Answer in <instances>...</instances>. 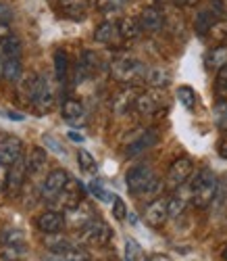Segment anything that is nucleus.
<instances>
[{
    "label": "nucleus",
    "mask_w": 227,
    "mask_h": 261,
    "mask_svg": "<svg viewBox=\"0 0 227 261\" xmlns=\"http://www.w3.org/2000/svg\"><path fill=\"white\" fill-rule=\"evenodd\" d=\"M125 184L129 188V192L133 197H144L150 199L154 194H158V190L163 188L161 180L156 178V173L148 167V165H135L127 171L125 176Z\"/></svg>",
    "instance_id": "f257e3e1"
},
{
    "label": "nucleus",
    "mask_w": 227,
    "mask_h": 261,
    "mask_svg": "<svg viewBox=\"0 0 227 261\" xmlns=\"http://www.w3.org/2000/svg\"><path fill=\"white\" fill-rule=\"evenodd\" d=\"M190 186H192V205L198 209H207L217 199L219 180L211 169L198 171L194 176V180L190 182Z\"/></svg>",
    "instance_id": "f03ea898"
},
{
    "label": "nucleus",
    "mask_w": 227,
    "mask_h": 261,
    "mask_svg": "<svg viewBox=\"0 0 227 261\" xmlns=\"http://www.w3.org/2000/svg\"><path fill=\"white\" fill-rule=\"evenodd\" d=\"M110 75L115 77L119 84L135 86L140 80L146 77V67L144 63L133 57V55H119L115 61L110 63Z\"/></svg>",
    "instance_id": "7ed1b4c3"
},
{
    "label": "nucleus",
    "mask_w": 227,
    "mask_h": 261,
    "mask_svg": "<svg viewBox=\"0 0 227 261\" xmlns=\"http://www.w3.org/2000/svg\"><path fill=\"white\" fill-rule=\"evenodd\" d=\"M0 257H3V261H27L30 251L23 230L19 228L0 230Z\"/></svg>",
    "instance_id": "20e7f679"
},
{
    "label": "nucleus",
    "mask_w": 227,
    "mask_h": 261,
    "mask_svg": "<svg viewBox=\"0 0 227 261\" xmlns=\"http://www.w3.org/2000/svg\"><path fill=\"white\" fill-rule=\"evenodd\" d=\"M110 236H112V230L108 228L106 222L98 220V217H94L92 222H88L86 226L79 228V236H77V241L86 243V245H96V247H102L110 241Z\"/></svg>",
    "instance_id": "39448f33"
},
{
    "label": "nucleus",
    "mask_w": 227,
    "mask_h": 261,
    "mask_svg": "<svg viewBox=\"0 0 227 261\" xmlns=\"http://www.w3.org/2000/svg\"><path fill=\"white\" fill-rule=\"evenodd\" d=\"M32 105H34V111L42 113V115L48 113L54 107V88H52V82L48 75H38V86H36Z\"/></svg>",
    "instance_id": "423d86ee"
},
{
    "label": "nucleus",
    "mask_w": 227,
    "mask_h": 261,
    "mask_svg": "<svg viewBox=\"0 0 227 261\" xmlns=\"http://www.w3.org/2000/svg\"><path fill=\"white\" fill-rule=\"evenodd\" d=\"M69 173H67L65 169H52L46 180H44L42 184V199L46 201V203H52L59 194L65 190V186L69 184Z\"/></svg>",
    "instance_id": "0eeeda50"
},
{
    "label": "nucleus",
    "mask_w": 227,
    "mask_h": 261,
    "mask_svg": "<svg viewBox=\"0 0 227 261\" xmlns=\"http://www.w3.org/2000/svg\"><path fill=\"white\" fill-rule=\"evenodd\" d=\"M192 171H194V163H192V159H188V157H179V159L173 161L171 167H169V173H167V186H169L171 190L179 188L181 184H186V182H188V178L192 176Z\"/></svg>",
    "instance_id": "6e6552de"
},
{
    "label": "nucleus",
    "mask_w": 227,
    "mask_h": 261,
    "mask_svg": "<svg viewBox=\"0 0 227 261\" xmlns=\"http://www.w3.org/2000/svg\"><path fill=\"white\" fill-rule=\"evenodd\" d=\"M163 105H165V96H163V92L158 88L146 90V92L138 94V98H135V109H138V113H142V115L156 113Z\"/></svg>",
    "instance_id": "1a4fd4ad"
},
{
    "label": "nucleus",
    "mask_w": 227,
    "mask_h": 261,
    "mask_svg": "<svg viewBox=\"0 0 227 261\" xmlns=\"http://www.w3.org/2000/svg\"><path fill=\"white\" fill-rule=\"evenodd\" d=\"M94 207L90 205L88 201H79L77 205H73L71 209H67L65 211V220H67V224L69 226H73V228H81V226H86L88 222H92L94 220Z\"/></svg>",
    "instance_id": "9d476101"
},
{
    "label": "nucleus",
    "mask_w": 227,
    "mask_h": 261,
    "mask_svg": "<svg viewBox=\"0 0 227 261\" xmlns=\"http://www.w3.org/2000/svg\"><path fill=\"white\" fill-rule=\"evenodd\" d=\"M158 140V134L154 132V129H144V132H138L127 144H125V155L127 157H133V155H140L144 153V150L152 148Z\"/></svg>",
    "instance_id": "9b49d317"
},
{
    "label": "nucleus",
    "mask_w": 227,
    "mask_h": 261,
    "mask_svg": "<svg viewBox=\"0 0 227 261\" xmlns=\"http://www.w3.org/2000/svg\"><path fill=\"white\" fill-rule=\"evenodd\" d=\"M144 220H146V224L152 226V228L165 226V222L169 220V201H165V199L152 201V203L146 207V211H144Z\"/></svg>",
    "instance_id": "f8f14e48"
},
{
    "label": "nucleus",
    "mask_w": 227,
    "mask_h": 261,
    "mask_svg": "<svg viewBox=\"0 0 227 261\" xmlns=\"http://www.w3.org/2000/svg\"><path fill=\"white\" fill-rule=\"evenodd\" d=\"M21 148H23V142H21L17 136L0 138V165L11 167L21 157Z\"/></svg>",
    "instance_id": "ddd939ff"
},
{
    "label": "nucleus",
    "mask_w": 227,
    "mask_h": 261,
    "mask_svg": "<svg viewBox=\"0 0 227 261\" xmlns=\"http://www.w3.org/2000/svg\"><path fill=\"white\" fill-rule=\"evenodd\" d=\"M192 201V186L186 182L181 184L179 188L173 190L171 199H169V217H179L181 213L186 211V207Z\"/></svg>",
    "instance_id": "4468645a"
},
{
    "label": "nucleus",
    "mask_w": 227,
    "mask_h": 261,
    "mask_svg": "<svg viewBox=\"0 0 227 261\" xmlns=\"http://www.w3.org/2000/svg\"><path fill=\"white\" fill-rule=\"evenodd\" d=\"M67 220H65V215L61 211H46V213H42L38 220H36V226L40 232L44 234H56V232H63Z\"/></svg>",
    "instance_id": "2eb2a0df"
},
{
    "label": "nucleus",
    "mask_w": 227,
    "mask_h": 261,
    "mask_svg": "<svg viewBox=\"0 0 227 261\" xmlns=\"http://www.w3.org/2000/svg\"><path fill=\"white\" fill-rule=\"evenodd\" d=\"M138 21H140V25H142V32H148V34L161 32L165 28V15H163V11H158L156 7L144 9L140 13Z\"/></svg>",
    "instance_id": "dca6fc26"
},
{
    "label": "nucleus",
    "mask_w": 227,
    "mask_h": 261,
    "mask_svg": "<svg viewBox=\"0 0 227 261\" xmlns=\"http://www.w3.org/2000/svg\"><path fill=\"white\" fill-rule=\"evenodd\" d=\"M27 176V163L23 157H19L11 167H9V184H7V192L9 194H17L23 186V180Z\"/></svg>",
    "instance_id": "f3484780"
},
{
    "label": "nucleus",
    "mask_w": 227,
    "mask_h": 261,
    "mask_svg": "<svg viewBox=\"0 0 227 261\" xmlns=\"http://www.w3.org/2000/svg\"><path fill=\"white\" fill-rule=\"evenodd\" d=\"M81 192H83L81 184H79L77 180H69V184H67L65 190L54 199V203L67 211V209H71L73 205H77L79 201H83V199H81Z\"/></svg>",
    "instance_id": "a211bd4d"
},
{
    "label": "nucleus",
    "mask_w": 227,
    "mask_h": 261,
    "mask_svg": "<svg viewBox=\"0 0 227 261\" xmlns=\"http://www.w3.org/2000/svg\"><path fill=\"white\" fill-rule=\"evenodd\" d=\"M135 98H138V92L133 90V86L121 90L119 94H115V98H112V113L119 115V117L127 115L131 109L135 107Z\"/></svg>",
    "instance_id": "6ab92c4d"
},
{
    "label": "nucleus",
    "mask_w": 227,
    "mask_h": 261,
    "mask_svg": "<svg viewBox=\"0 0 227 261\" xmlns=\"http://www.w3.org/2000/svg\"><path fill=\"white\" fill-rule=\"evenodd\" d=\"M27 163V176H38V173L46 167L48 163V153H46V148H42V146H34L30 150V155L25 159Z\"/></svg>",
    "instance_id": "aec40b11"
},
{
    "label": "nucleus",
    "mask_w": 227,
    "mask_h": 261,
    "mask_svg": "<svg viewBox=\"0 0 227 261\" xmlns=\"http://www.w3.org/2000/svg\"><path fill=\"white\" fill-rule=\"evenodd\" d=\"M63 117H65V121H69V123H73V125H79V123H83V115H86V111H83V105L79 102V100H75V98H67L65 102H63Z\"/></svg>",
    "instance_id": "412c9836"
},
{
    "label": "nucleus",
    "mask_w": 227,
    "mask_h": 261,
    "mask_svg": "<svg viewBox=\"0 0 227 261\" xmlns=\"http://www.w3.org/2000/svg\"><path fill=\"white\" fill-rule=\"evenodd\" d=\"M146 84L150 86V88H165V86H169L171 84V71L169 69H165V67H161V65H156V67H150V69H146Z\"/></svg>",
    "instance_id": "4be33fe9"
},
{
    "label": "nucleus",
    "mask_w": 227,
    "mask_h": 261,
    "mask_svg": "<svg viewBox=\"0 0 227 261\" xmlns=\"http://www.w3.org/2000/svg\"><path fill=\"white\" fill-rule=\"evenodd\" d=\"M94 38H96V42H100V44H106V46L115 44V42L121 38L119 36V25H115L112 21H104V23H100L96 28Z\"/></svg>",
    "instance_id": "5701e85b"
},
{
    "label": "nucleus",
    "mask_w": 227,
    "mask_h": 261,
    "mask_svg": "<svg viewBox=\"0 0 227 261\" xmlns=\"http://www.w3.org/2000/svg\"><path fill=\"white\" fill-rule=\"evenodd\" d=\"M44 247H46L50 253H67V251L75 249L73 243H71V238L63 236L61 232H56V234H46V236H44Z\"/></svg>",
    "instance_id": "b1692460"
},
{
    "label": "nucleus",
    "mask_w": 227,
    "mask_h": 261,
    "mask_svg": "<svg viewBox=\"0 0 227 261\" xmlns=\"http://www.w3.org/2000/svg\"><path fill=\"white\" fill-rule=\"evenodd\" d=\"M227 65V46H215L209 50L207 59H204V67L209 71H219Z\"/></svg>",
    "instance_id": "393cba45"
},
{
    "label": "nucleus",
    "mask_w": 227,
    "mask_h": 261,
    "mask_svg": "<svg viewBox=\"0 0 227 261\" xmlns=\"http://www.w3.org/2000/svg\"><path fill=\"white\" fill-rule=\"evenodd\" d=\"M79 65H83V69H86L90 75L106 69V65H104L102 57H100L98 53H94V50H83V53H81V63H79Z\"/></svg>",
    "instance_id": "a878e982"
},
{
    "label": "nucleus",
    "mask_w": 227,
    "mask_h": 261,
    "mask_svg": "<svg viewBox=\"0 0 227 261\" xmlns=\"http://www.w3.org/2000/svg\"><path fill=\"white\" fill-rule=\"evenodd\" d=\"M219 21V17L211 11V9H202L198 15H196V21H194V28H196V32L202 36V34H209L211 32V28Z\"/></svg>",
    "instance_id": "bb28decb"
},
{
    "label": "nucleus",
    "mask_w": 227,
    "mask_h": 261,
    "mask_svg": "<svg viewBox=\"0 0 227 261\" xmlns=\"http://www.w3.org/2000/svg\"><path fill=\"white\" fill-rule=\"evenodd\" d=\"M142 32V25H140V21L135 19V17H123L119 21V36L123 40H133V38H138Z\"/></svg>",
    "instance_id": "cd10ccee"
},
{
    "label": "nucleus",
    "mask_w": 227,
    "mask_h": 261,
    "mask_svg": "<svg viewBox=\"0 0 227 261\" xmlns=\"http://www.w3.org/2000/svg\"><path fill=\"white\" fill-rule=\"evenodd\" d=\"M44 261H92V255L81 249H71L67 253H50V257Z\"/></svg>",
    "instance_id": "c85d7f7f"
},
{
    "label": "nucleus",
    "mask_w": 227,
    "mask_h": 261,
    "mask_svg": "<svg viewBox=\"0 0 227 261\" xmlns=\"http://www.w3.org/2000/svg\"><path fill=\"white\" fill-rule=\"evenodd\" d=\"M67 71H69V57L65 50H56L54 53V75L59 82H65Z\"/></svg>",
    "instance_id": "c756f323"
},
{
    "label": "nucleus",
    "mask_w": 227,
    "mask_h": 261,
    "mask_svg": "<svg viewBox=\"0 0 227 261\" xmlns=\"http://www.w3.org/2000/svg\"><path fill=\"white\" fill-rule=\"evenodd\" d=\"M0 48H3L5 59H21V40L17 36H11Z\"/></svg>",
    "instance_id": "7c9ffc66"
},
{
    "label": "nucleus",
    "mask_w": 227,
    "mask_h": 261,
    "mask_svg": "<svg viewBox=\"0 0 227 261\" xmlns=\"http://www.w3.org/2000/svg\"><path fill=\"white\" fill-rule=\"evenodd\" d=\"M21 71V59H5V77L9 82H19Z\"/></svg>",
    "instance_id": "2f4dec72"
},
{
    "label": "nucleus",
    "mask_w": 227,
    "mask_h": 261,
    "mask_svg": "<svg viewBox=\"0 0 227 261\" xmlns=\"http://www.w3.org/2000/svg\"><path fill=\"white\" fill-rule=\"evenodd\" d=\"M125 261H146V251L140 247V243L135 241L125 243Z\"/></svg>",
    "instance_id": "473e14b6"
},
{
    "label": "nucleus",
    "mask_w": 227,
    "mask_h": 261,
    "mask_svg": "<svg viewBox=\"0 0 227 261\" xmlns=\"http://www.w3.org/2000/svg\"><path fill=\"white\" fill-rule=\"evenodd\" d=\"M77 163H79L81 171H86V173H96V171H98L96 159L90 155L88 150H79V153H77Z\"/></svg>",
    "instance_id": "72a5a7b5"
},
{
    "label": "nucleus",
    "mask_w": 227,
    "mask_h": 261,
    "mask_svg": "<svg viewBox=\"0 0 227 261\" xmlns=\"http://www.w3.org/2000/svg\"><path fill=\"white\" fill-rule=\"evenodd\" d=\"M177 98L186 109H194L196 107V92L190 88V86H179L177 88Z\"/></svg>",
    "instance_id": "f704fd0d"
},
{
    "label": "nucleus",
    "mask_w": 227,
    "mask_h": 261,
    "mask_svg": "<svg viewBox=\"0 0 227 261\" xmlns=\"http://www.w3.org/2000/svg\"><path fill=\"white\" fill-rule=\"evenodd\" d=\"M94 5L100 13H115L125 5V0H94Z\"/></svg>",
    "instance_id": "c9c22d12"
},
{
    "label": "nucleus",
    "mask_w": 227,
    "mask_h": 261,
    "mask_svg": "<svg viewBox=\"0 0 227 261\" xmlns=\"http://www.w3.org/2000/svg\"><path fill=\"white\" fill-rule=\"evenodd\" d=\"M215 90H217V96H219L221 100H227V65H225L223 69H219Z\"/></svg>",
    "instance_id": "e433bc0d"
},
{
    "label": "nucleus",
    "mask_w": 227,
    "mask_h": 261,
    "mask_svg": "<svg viewBox=\"0 0 227 261\" xmlns=\"http://www.w3.org/2000/svg\"><path fill=\"white\" fill-rule=\"evenodd\" d=\"M213 115H215V121L219 127H225L227 125V100H219L213 109Z\"/></svg>",
    "instance_id": "4c0bfd02"
},
{
    "label": "nucleus",
    "mask_w": 227,
    "mask_h": 261,
    "mask_svg": "<svg viewBox=\"0 0 227 261\" xmlns=\"http://www.w3.org/2000/svg\"><path fill=\"white\" fill-rule=\"evenodd\" d=\"M90 192H92L94 197L100 199V201H110V203H112V199H115V197H112V194H110L106 188H102L98 182H90Z\"/></svg>",
    "instance_id": "58836bf2"
},
{
    "label": "nucleus",
    "mask_w": 227,
    "mask_h": 261,
    "mask_svg": "<svg viewBox=\"0 0 227 261\" xmlns=\"http://www.w3.org/2000/svg\"><path fill=\"white\" fill-rule=\"evenodd\" d=\"M209 34L213 36V40H219V42L227 40V21H217Z\"/></svg>",
    "instance_id": "ea45409f"
},
{
    "label": "nucleus",
    "mask_w": 227,
    "mask_h": 261,
    "mask_svg": "<svg viewBox=\"0 0 227 261\" xmlns=\"http://www.w3.org/2000/svg\"><path fill=\"white\" fill-rule=\"evenodd\" d=\"M112 215H115L117 220H125V215H127V207H125L123 199H119V197L112 199Z\"/></svg>",
    "instance_id": "a19ab883"
},
{
    "label": "nucleus",
    "mask_w": 227,
    "mask_h": 261,
    "mask_svg": "<svg viewBox=\"0 0 227 261\" xmlns=\"http://www.w3.org/2000/svg\"><path fill=\"white\" fill-rule=\"evenodd\" d=\"M13 19V9L9 3H5V0H0V23H9V21Z\"/></svg>",
    "instance_id": "79ce46f5"
},
{
    "label": "nucleus",
    "mask_w": 227,
    "mask_h": 261,
    "mask_svg": "<svg viewBox=\"0 0 227 261\" xmlns=\"http://www.w3.org/2000/svg\"><path fill=\"white\" fill-rule=\"evenodd\" d=\"M209 9L217 15V17H223L227 11H225V5H223V0H211V5H209Z\"/></svg>",
    "instance_id": "37998d69"
},
{
    "label": "nucleus",
    "mask_w": 227,
    "mask_h": 261,
    "mask_svg": "<svg viewBox=\"0 0 227 261\" xmlns=\"http://www.w3.org/2000/svg\"><path fill=\"white\" fill-rule=\"evenodd\" d=\"M7 184H9V167L0 165V192L7 190Z\"/></svg>",
    "instance_id": "c03bdc74"
},
{
    "label": "nucleus",
    "mask_w": 227,
    "mask_h": 261,
    "mask_svg": "<svg viewBox=\"0 0 227 261\" xmlns=\"http://www.w3.org/2000/svg\"><path fill=\"white\" fill-rule=\"evenodd\" d=\"M11 36H13V32H11L9 23H0V46H3L5 42L11 38Z\"/></svg>",
    "instance_id": "a18cd8bd"
},
{
    "label": "nucleus",
    "mask_w": 227,
    "mask_h": 261,
    "mask_svg": "<svg viewBox=\"0 0 227 261\" xmlns=\"http://www.w3.org/2000/svg\"><path fill=\"white\" fill-rule=\"evenodd\" d=\"M217 153H219L221 159H227V134H223V138L219 140V144H217Z\"/></svg>",
    "instance_id": "49530a36"
},
{
    "label": "nucleus",
    "mask_w": 227,
    "mask_h": 261,
    "mask_svg": "<svg viewBox=\"0 0 227 261\" xmlns=\"http://www.w3.org/2000/svg\"><path fill=\"white\" fill-rule=\"evenodd\" d=\"M44 142H46L48 146H54L59 155H63V153H65V148H63V146H61V144H59V142H56V140H54L52 136H48V134H46V136H44Z\"/></svg>",
    "instance_id": "de8ad7c7"
},
{
    "label": "nucleus",
    "mask_w": 227,
    "mask_h": 261,
    "mask_svg": "<svg viewBox=\"0 0 227 261\" xmlns=\"http://www.w3.org/2000/svg\"><path fill=\"white\" fill-rule=\"evenodd\" d=\"M5 115H9V119H13V121H23V119H25V117H23V113L11 111V109H7V111H5Z\"/></svg>",
    "instance_id": "09e8293b"
},
{
    "label": "nucleus",
    "mask_w": 227,
    "mask_h": 261,
    "mask_svg": "<svg viewBox=\"0 0 227 261\" xmlns=\"http://www.w3.org/2000/svg\"><path fill=\"white\" fill-rule=\"evenodd\" d=\"M169 3H173L175 7H194L198 0H169Z\"/></svg>",
    "instance_id": "8fccbe9b"
},
{
    "label": "nucleus",
    "mask_w": 227,
    "mask_h": 261,
    "mask_svg": "<svg viewBox=\"0 0 227 261\" xmlns=\"http://www.w3.org/2000/svg\"><path fill=\"white\" fill-rule=\"evenodd\" d=\"M5 75V55H3V48H0V77Z\"/></svg>",
    "instance_id": "3c124183"
},
{
    "label": "nucleus",
    "mask_w": 227,
    "mask_h": 261,
    "mask_svg": "<svg viewBox=\"0 0 227 261\" xmlns=\"http://www.w3.org/2000/svg\"><path fill=\"white\" fill-rule=\"evenodd\" d=\"M69 138H71L73 142H81V140H83V136H79V132H69Z\"/></svg>",
    "instance_id": "603ef678"
},
{
    "label": "nucleus",
    "mask_w": 227,
    "mask_h": 261,
    "mask_svg": "<svg viewBox=\"0 0 227 261\" xmlns=\"http://www.w3.org/2000/svg\"><path fill=\"white\" fill-rule=\"evenodd\" d=\"M223 259H225V261H227V249H225V251H223Z\"/></svg>",
    "instance_id": "864d4df0"
}]
</instances>
